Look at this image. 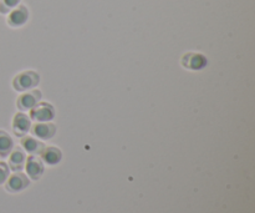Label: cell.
<instances>
[{
	"instance_id": "7c38bea8",
	"label": "cell",
	"mask_w": 255,
	"mask_h": 213,
	"mask_svg": "<svg viewBox=\"0 0 255 213\" xmlns=\"http://www.w3.org/2000/svg\"><path fill=\"white\" fill-rule=\"evenodd\" d=\"M22 146L25 147L26 151L31 152V154H37L42 150V145L31 137H26V139L22 140Z\"/></svg>"
},
{
	"instance_id": "9c48e42d",
	"label": "cell",
	"mask_w": 255,
	"mask_h": 213,
	"mask_svg": "<svg viewBox=\"0 0 255 213\" xmlns=\"http://www.w3.org/2000/svg\"><path fill=\"white\" fill-rule=\"evenodd\" d=\"M14 131L15 134L21 136V135L26 134L30 129V120L25 116L24 114H17L14 119Z\"/></svg>"
},
{
	"instance_id": "7a4b0ae2",
	"label": "cell",
	"mask_w": 255,
	"mask_h": 213,
	"mask_svg": "<svg viewBox=\"0 0 255 213\" xmlns=\"http://www.w3.org/2000/svg\"><path fill=\"white\" fill-rule=\"evenodd\" d=\"M54 107L49 104L35 105L31 109V119L39 122H47L54 119Z\"/></svg>"
},
{
	"instance_id": "5bb4252c",
	"label": "cell",
	"mask_w": 255,
	"mask_h": 213,
	"mask_svg": "<svg viewBox=\"0 0 255 213\" xmlns=\"http://www.w3.org/2000/svg\"><path fill=\"white\" fill-rule=\"evenodd\" d=\"M20 0H0V12L6 14L19 5Z\"/></svg>"
},
{
	"instance_id": "6da1fadb",
	"label": "cell",
	"mask_w": 255,
	"mask_h": 213,
	"mask_svg": "<svg viewBox=\"0 0 255 213\" xmlns=\"http://www.w3.org/2000/svg\"><path fill=\"white\" fill-rule=\"evenodd\" d=\"M37 84H39V76L32 71L22 72L14 80V87L17 91H25L36 86Z\"/></svg>"
},
{
	"instance_id": "ba28073f",
	"label": "cell",
	"mask_w": 255,
	"mask_h": 213,
	"mask_svg": "<svg viewBox=\"0 0 255 213\" xmlns=\"http://www.w3.org/2000/svg\"><path fill=\"white\" fill-rule=\"evenodd\" d=\"M26 171L32 180H37L41 176L42 171H44V167H42V164L40 162L39 159L30 157V159L27 160Z\"/></svg>"
},
{
	"instance_id": "9a60e30c",
	"label": "cell",
	"mask_w": 255,
	"mask_h": 213,
	"mask_svg": "<svg viewBox=\"0 0 255 213\" xmlns=\"http://www.w3.org/2000/svg\"><path fill=\"white\" fill-rule=\"evenodd\" d=\"M9 176V169L4 162H0V185L4 184Z\"/></svg>"
},
{
	"instance_id": "3957f363",
	"label": "cell",
	"mask_w": 255,
	"mask_h": 213,
	"mask_svg": "<svg viewBox=\"0 0 255 213\" xmlns=\"http://www.w3.org/2000/svg\"><path fill=\"white\" fill-rule=\"evenodd\" d=\"M27 17H29V12H27V9L22 5L17 6L16 9H12L9 11V15H7V24L12 27L21 26L26 22Z\"/></svg>"
},
{
	"instance_id": "52a82bcc",
	"label": "cell",
	"mask_w": 255,
	"mask_h": 213,
	"mask_svg": "<svg viewBox=\"0 0 255 213\" xmlns=\"http://www.w3.org/2000/svg\"><path fill=\"white\" fill-rule=\"evenodd\" d=\"M183 65L189 69H202L207 65V60L199 54H188L183 57Z\"/></svg>"
},
{
	"instance_id": "30bf717a",
	"label": "cell",
	"mask_w": 255,
	"mask_h": 213,
	"mask_svg": "<svg viewBox=\"0 0 255 213\" xmlns=\"http://www.w3.org/2000/svg\"><path fill=\"white\" fill-rule=\"evenodd\" d=\"M42 159L46 164L49 165H55L61 160V152L59 149H55V147H49L44 151L42 154Z\"/></svg>"
},
{
	"instance_id": "8fae6325",
	"label": "cell",
	"mask_w": 255,
	"mask_h": 213,
	"mask_svg": "<svg viewBox=\"0 0 255 213\" xmlns=\"http://www.w3.org/2000/svg\"><path fill=\"white\" fill-rule=\"evenodd\" d=\"M12 149V140L4 131H0V156L5 157Z\"/></svg>"
},
{
	"instance_id": "5b68a950",
	"label": "cell",
	"mask_w": 255,
	"mask_h": 213,
	"mask_svg": "<svg viewBox=\"0 0 255 213\" xmlns=\"http://www.w3.org/2000/svg\"><path fill=\"white\" fill-rule=\"evenodd\" d=\"M27 185H29V181H27L25 175L15 174L7 180L6 190L10 192H17V191H21L22 189H25Z\"/></svg>"
},
{
	"instance_id": "277c9868",
	"label": "cell",
	"mask_w": 255,
	"mask_h": 213,
	"mask_svg": "<svg viewBox=\"0 0 255 213\" xmlns=\"http://www.w3.org/2000/svg\"><path fill=\"white\" fill-rule=\"evenodd\" d=\"M41 97L39 91H31L26 92L25 95L20 96L19 101H17V107L22 111H26V110H31L35 105L39 104V100Z\"/></svg>"
},
{
	"instance_id": "4fadbf2b",
	"label": "cell",
	"mask_w": 255,
	"mask_h": 213,
	"mask_svg": "<svg viewBox=\"0 0 255 213\" xmlns=\"http://www.w3.org/2000/svg\"><path fill=\"white\" fill-rule=\"evenodd\" d=\"M25 162V156L20 150H16L10 156V166L14 170H20Z\"/></svg>"
},
{
	"instance_id": "8992f818",
	"label": "cell",
	"mask_w": 255,
	"mask_h": 213,
	"mask_svg": "<svg viewBox=\"0 0 255 213\" xmlns=\"http://www.w3.org/2000/svg\"><path fill=\"white\" fill-rule=\"evenodd\" d=\"M32 131L39 139L47 140L54 136L55 132H56V127H55L54 124H50V122H40V124L35 125Z\"/></svg>"
}]
</instances>
